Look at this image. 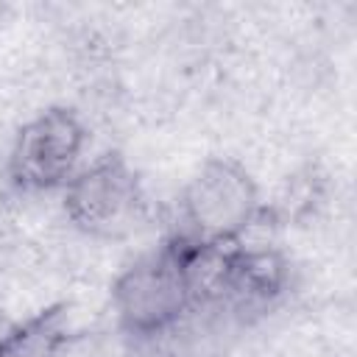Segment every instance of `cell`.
<instances>
[{
    "mask_svg": "<svg viewBox=\"0 0 357 357\" xmlns=\"http://www.w3.org/2000/svg\"><path fill=\"white\" fill-rule=\"evenodd\" d=\"M8 329H11V324H8V321H6L3 315H0V340H3V335H6Z\"/></svg>",
    "mask_w": 357,
    "mask_h": 357,
    "instance_id": "7",
    "label": "cell"
},
{
    "mask_svg": "<svg viewBox=\"0 0 357 357\" xmlns=\"http://www.w3.org/2000/svg\"><path fill=\"white\" fill-rule=\"evenodd\" d=\"M112 304L128 335L153 337L173 329L192 307L176 243L167 240L156 254L126 268L112 287Z\"/></svg>",
    "mask_w": 357,
    "mask_h": 357,
    "instance_id": "3",
    "label": "cell"
},
{
    "mask_svg": "<svg viewBox=\"0 0 357 357\" xmlns=\"http://www.w3.org/2000/svg\"><path fill=\"white\" fill-rule=\"evenodd\" d=\"M86 145L81 117L67 106H50L28 120L11 145L8 178L22 192H47L75 176Z\"/></svg>",
    "mask_w": 357,
    "mask_h": 357,
    "instance_id": "4",
    "label": "cell"
},
{
    "mask_svg": "<svg viewBox=\"0 0 357 357\" xmlns=\"http://www.w3.org/2000/svg\"><path fill=\"white\" fill-rule=\"evenodd\" d=\"M287 282V262L271 245H237L231 273H229V293L240 304H265L284 290Z\"/></svg>",
    "mask_w": 357,
    "mask_h": 357,
    "instance_id": "5",
    "label": "cell"
},
{
    "mask_svg": "<svg viewBox=\"0 0 357 357\" xmlns=\"http://www.w3.org/2000/svg\"><path fill=\"white\" fill-rule=\"evenodd\" d=\"M181 234L192 240H240L262 212L259 190L248 170L223 156L206 159L181 192Z\"/></svg>",
    "mask_w": 357,
    "mask_h": 357,
    "instance_id": "2",
    "label": "cell"
},
{
    "mask_svg": "<svg viewBox=\"0 0 357 357\" xmlns=\"http://www.w3.org/2000/svg\"><path fill=\"white\" fill-rule=\"evenodd\" d=\"M67 220L95 240H126L145 226L148 201L139 176L120 153H106L61 187Z\"/></svg>",
    "mask_w": 357,
    "mask_h": 357,
    "instance_id": "1",
    "label": "cell"
},
{
    "mask_svg": "<svg viewBox=\"0 0 357 357\" xmlns=\"http://www.w3.org/2000/svg\"><path fill=\"white\" fill-rule=\"evenodd\" d=\"M67 335V307L56 304L22 324H11L0 340V357H56Z\"/></svg>",
    "mask_w": 357,
    "mask_h": 357,
    "instance_id": "6",
    "label": "cell"
}]
</instances>
